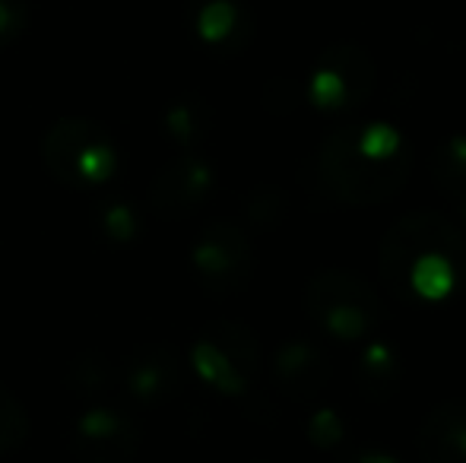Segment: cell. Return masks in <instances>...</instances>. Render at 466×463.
<instances>
[{
  "instance_id": "obj_2",
  "label": "cell",
  "mask_w": 466,
  "mask_h": 463,
  "mask_svg": "<svg viewBox=\"0 0 466 463\" xmlns=\"http://www.w3.org/2000/svg\"><path fill=\"white\" fill-rule=\"evenodd\" d=\"M305 311L324 334L333 340H369L387 321V308L380 296L359 273L343 267H327L308 283Z\"/></svg>"
},
{
  "instance_id": "obj_8",
  "label": "cell",
  "mask_w": 466,
  "mask_h": 463,
  "mask_svg": "<svg viewBox=\"0 0 466 463\" xmlns=\"http://www.w3.org/2000/svg\"><path fill=\"white\" fill-rule=\"evenodd\" d=\"M431 178L448 197L466 200V136L457 134L444 140L431 156Z\"/></svg>"
},
{
  "instance_id": "obj_1",
  "label": "cell",
  "mask_w": 466,
  "mask_h": 463,
  "mask_svg": "<svg viewBox=\"0 0 466 463\" xmlns=\"http://www.w3.org/2000/svg\"><path fill=\"white\" fill-rule=\"evenodd\" d=\"M318 185L350 206L384 204L412 172L410 143L390 124H343L318 149Z\"/></svg>"
},
{
  "instance_id": "obj_7",
  "label": "cell",
  "mask_w": 466,
  "mask_h": 463,
  "mask_svg": "<svg viewBox=\"0 0 466 463\" xmlns=\"http://www.w3.org/2000/svg\"><path fill=\"white\" fill-rule=\"evenodd\" d=\"M356 388L365 400H387V397L397 394L400 388V356L390 343L374 340L365 347L362 358H359L356 368Z\"/></svg>"
},
{
  "instance_id": "obj_5",
  "label": "cell",
  "mask_w": 466,
  "mask_h": 463,
  "mask_svg": "<svg viewBox=\"0 0 466 463\" xmlns=\"http://www.w3.org/2000/svg\"><path fill=\"white\" fill-rule=\"evenodd\" d=\"M422 463H466V400H444L425 416L419 428Z\"/></svg>"
},
{
  "instance_id": "obj_6",
  "label": "cell",
  "mask_w": 466,
  "mask_h": 463,
  "mask_svg": "<svg viewBox=\"0 0 466 463\" xmlns=\"http://www.w3.org/2000/svg\"><path fill=\"white\" fill-rule=\"evenodd\" d=\"M330 377V356L311 340H292L277 356V381L292 397H314Z\"/></svg>"
},
{
  "instance_id": "obj_4",
  "label": "cell",
  "mask_w": 466,
  "mask_h": 463,
  "mask_svg": "<svg viewBox=\"0 0 466 463\" xmlns=\"http://www.w3.org/2000/svg\"><path fill=\"white\" fill-rule=\"evenodd\" d=\"M457 232L461 229H457L448 216H441V213H435V210H412V213H406V216H400L397 223L387 229L384 241H380V251H378L380 283L403 302L406 273H410L412 260L429 245L451 238V235H457Z\"/></svg>"
},
{
  "instance_id": "obj_11",
  "label": "cell",
  "mask_w": 466,
  "mask_h": 463,
  "mask_svg": "<svg viewBox=\"0 0 466 463\" xmlns=\"http://www.w3.org/2000/svg\"><path fill=\"white\" fill-rule=\"evenodd\" d=\"M339 463H400L393 454H387V451H380V448H362V451H352V454H346Z\"/></svg>"
},
{
  "instance_id": "obj_10",
  "label": "cell",
  "mask_w": 466,
  "mask_h": 463,
  "mask_svg": "<svg viewBox=\"0 0 466 463\" xmlns=\"http://www.w3.org/2000/svg\"><path fill=\"white\" fill-rule=\"evenodd\" d=\"M311 438L318 448H339L346 438V426L339 422V416L333 409H320V413H314Z\"/></svg>"
},
{
  "instance_id": "obj_3",
  "label": "cell",
  "mask_w": 466,
  "mask_h": 463,
  "mask_svg": "<svg viewBox=\"0 0 466 463\" xmlns=\"http://www.w3.org/2000/svg\"><path fill=\"white\" fill-rule=\"evenodd\" d=\"M374 89V64L362 45L339 42L324 51L311 80V99L320 112L346 115L359 108Z\"/></svg>"
},
{
  "instance_id": "obj_9",
  "label": "cell",
  "mask_w": 466,
  "mask_h": 463,
  "mask_svg": "<svg viewBox=\"0 0 466 463\" xmlns=\"http://www.w3.org/2000/svg\"><path fill=\"white\" fill-rule=\"evenodd\" d=\"M200 19H203V35L213 38V42H222L235 29V23H238V10H235L232 0H209Z\"/></svg>"
},
{
  "instance_id": "obj_12",
  "label": "cell",
  "mask_w": 466,
  "mask_h": 463,
  "mask_svg": "<svg viewBox=\"0 0 466 463\" xmlns=\"http://www.w3.org/2000/svg\"><path fill=\"white\" fill-rule=\"evenodd\" d=\"M461 219H463V226H466V200L461 204Z\"/></svg>"
}]
</instances>
